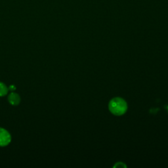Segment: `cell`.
<instances>
[{
	"label": "cell",
	"mask_w": 168,
	"mask_h": 168,
	"mask_svg": "<svg viewBox=\"0 0 168 168\" xmlns=\"http://www.w3.org/2000/svg\"><path fill=\"white\" fill-rule=\"evenodd\" d=\"M109 108L110 111L114 115L121 116L126 112L127 105L124 99L120 97H116L110 100Z\"/></svg>",
	"instance_id": "obj_1"
},
{
	"label": "cell",
	"mask_w": 168,
	"mask_h": 168,
	"mask_svg": "<svg viewBox=\"0 0 168 168\" xmlns=\"http://www.w3.org/2000/svg\"><path fill=\"white\" fill-rule=\"evenodd\" d=\"M11 136L6 129L0 127V146H5L11 143Z\"/></svg>",
	"instance_id": "obj_2"
},
{
	"label": "cell",
	"mask_w": 168,
	"mask_h": 168,
	"mask_svg": "<svg viewBox=\"0 0 168 168\" xmlns=\"http://www.w3.org/2000/svg\"><path fill=\"white\" fill-rule=\"evenodd\" d=\"M8 100L13 105H18L21 102V97L17 93H12L9 95Z\"/></svg>",
	"instance_id": "obj_3"
},
{
	"label": "cell",
	"mask_w": 168,
	"mask_h": 168,
	"mask_svg": "<svg viewBox=\"0 0 168 168\" xmlns=\"http://www.w3.org/2000/svg\"><path fill=\"white\" fill-rule=\"evenodd\" d=\"M8 88L4 83L0 82V97L6 95L8 93Z\"/></svg>",
	"instance_id": "obj_4"
},
{
	"label": "cell",
	"mask_w": 168,
	"mask_h": 168,
	"mask_svg": "<svg viewBox=\"0 0 168 168\" xmlns=\"http://www.w3.org/2000/svg\"><path fill=\"white\" fill-rule=\"evenodd\" d=\"M116 166H117V167H120V166H122V167H125V166H124V164H123V163H122V162H119V163H117L116 164V165L114 166V167H116Z\"/></svg>",
	"instance_id": "obj_5"
},
{
	"label": "cell",
	"mask_w": 168,
	"mask_h": 168,
	"mask_svg": "<svg viewBox=\"0 0 168 168\" xmlns=\"http://www.w3.org/2000/svg\"><path fill=\"white\" fill-rule=\"evenodd\" d=\"M15 87L14 86H13V85L10 86V89H11V90L13 91V90H15Z\"/></svg>",
	"instance_id": "obj_6"
}]
</instances>
